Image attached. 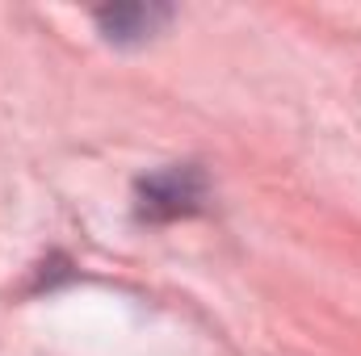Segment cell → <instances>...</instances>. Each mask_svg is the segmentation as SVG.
Instances as JSON below:
<instances>
[{
  "label": "cell",
  "instance_id": "6da1fadb",
  "mask_svg": "<svg viewBox=\"0 0 361 356\" xmlns=\"http://www.w3.org/2000/svg\"><path fill=\"white\" fill-rule=\"evenodd\" d=\"M185 201H193V189H189V177H180V172H169V177L152 180L147 184V210L156 214L160 205H169L173 214L177 210H189Z\"/></svg>",
  "mask_w": 361,
  "mask_h": 356
}]
</instances>
